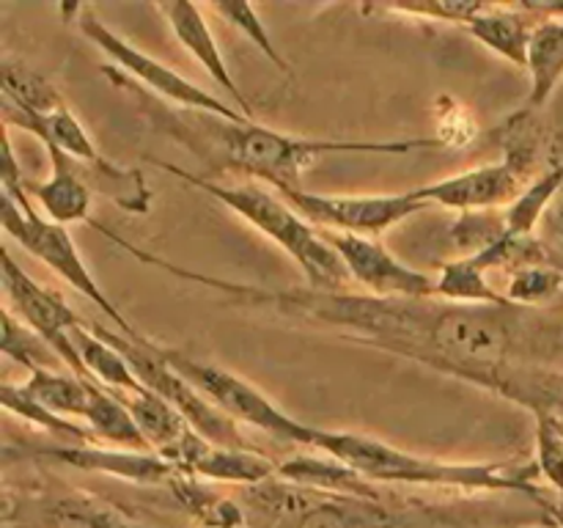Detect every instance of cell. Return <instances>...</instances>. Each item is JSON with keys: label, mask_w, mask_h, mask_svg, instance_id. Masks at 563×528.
Segmentation results:
<instances>
[{"label": "cell", "mask_w": 563, "mask_h": 528, "mask_svg": "<svg viewBox=\"0 0 563 528\" xmlns=\"http://www.w3.org/2000/svg\"><path fill=\"white\" fill-rule=\"evenodd\" d=\"M286 317L352 330L357 344L412 358L438 372L471 380L482 388L522 402L531 410H550L553 388L539 374L522 377L528 363L561 352L563 330L542 322L531 308L456 306L438 297L388 300L357 292L291 289L284 300Z\"/></svg>", "instance_id": "1"}, {"label": "cell", "mask_w": 563, "mask_h": 528, "mask_svg": "<svg viewBox=\"0 0 563 528\" xmlns=\"http://www.w3.org/2000/svg\"><path fill=\"white\" fill-rule=\"evenodd\" d=\"M311 449L344 462L366 482L410 484V487H449L467 493H528L542 504V493L533 484L537 465H506V462H456L438 457L412 454L379 438L341 429H313Z\"/></svg>", "instance_id": "2"}, {"label": "cell", "mask_w": 563, "mask_h": 528, "mask_svg": "<svg viewBox=\"0 0 563 528\" xmlns=\"http://www.w3.org/2000/svg\"><path fill=\"white\" fill-rule=\"evenodd\" d=\"M201 124L218 146L225 165L262 179L267 187H300L306 170H311L328 154H410L445 148L440 138H405V141H322L278 132L258 121H225L201 116Z\"/></svg>", "instance_id": "3"}, {"label": "cell", "mask_w": 563, "mask_h": 528, "mask_svg": "<svg viewBox=\"0 0 563 528\" xmlns=\"http://www.w3.org/2000/svg\"><path fill=\"white\" fill-rule=\"evenodd\" d=\"M159 170L176 176V179L187 182L196 190L207 193L209 198L220 201L223 207H229L231 212L240 215L247 226H253L256 231H262L264 237L275 242L278 248H284L291 258H295L297 267L302 270L306 280L311 284V289L317 292H346V286L352 284L350 273H346L344 262L339 258V253L330 248V242L324 240L322 231L313 229L300 212H297L291 204H286L273 187L262 185H223L218 179H207V176H198L192 170L181 168V165L163 163V160H152Z\"/></svg>", "instance_id": "4"}, {"label": "cell", "mask_w": 563, "mask_h": 528, "mask_svg": "<svg viewBox=\"0 0 563 528\" xmlns=\"http://www.w3.org/2000/svg\"><path fill=\"white\" fill-rule=\"evenodd\" d=\"M0 223H3L5 234H9L11 240H16V245H20L22 251L31 253V256L38 258L42 264H47L64 284H69L71 289L80 292L88 302H93L121 336L135 341L143 339L141 330L119 311V306L110 300L108 292H104L102 286H99V280L93 278L91 267H88L80 248L71 240L69 229L44 218V215L33 207V198L27 196L25 187H20V190H3V218H0Z\"/></svg>", "instance_id": "5"}, {"label": "cell", "mask_w": 563, "mask_h": 528, "mask_svg": "<svg viewBox=\"0 0 563 528\" xmlns=\"http://www.w3.org/2000/svg\"><path fill=\"white\" fill-rule=\"evenodd\" d=\"M88 328L104 339L108 344H113L121 355L126 358V363L135 372L137 383L143 385L152 394L163 396L168 405H174L176 410L185 416V421L196 429L201 438H207L214 446H229V449H251L245 443V435H242L240 424L234 418L225 416L214 402H209L196 385L187 377H181L174 366L163 358L157 341H152L148 336L143 339H126L119 330H110L108 324L88 322Z\"/></svg>", "instance_id": "6"}, {"label": "cell", "mask_w": 563, "mask_h": 528, "mask_svg": "<svg viewBox=\"0 0 563 528\" xmlns=\"http://www.w3.org/2000/svg\"><path fill=\"white\" fill-rule=\"evenodd\" d=\"M159 352L181 377L190 380L209 402H214L236 424H247V427L262 429L275 440H289V443H300L311 449L313 429L317 427L297 421L284 407L275 405L262 388L242 380L240 374L214 366V363L198 361V358H190L187 352L174 350V346L159 344Z\"/></svg>", "instance_id": "7"}, {"label": "cell", "mask_w": 563, "mask_h": 528, "mask_svg": "<svg viewBox=\"0 0 563 528\" xmlns=\"http://www.w3.org/2000/svg\"><path fill=\"white\" fill-rule=\"evenodd\" d=\"M75 16V25L80 28L82 36L93 44L97 50H102L115 66H119L124 75L135 77V82H141L152 97L165 99L170 105H179V108L192 110L198 116H214V119H225V121H251L234 108V105L223 102L220 97L209 94L207 88L196 86L192 80H187L185 75H179L176 69L165 66L163 61L152 58L143 50H137L135 44L126 42L124 36H119L115 31H110L93 9L88 6H75L69 9Z\"/></svg>", "instance_id": "8"}, {"label": "cell", "mask_w": 563, "mask_h": 528, "mask_svg": "<svg viewBox=\"0 0 563 528\" xmlns=\"http://www.w3.org/2000/svg\"><path fill=\"white\" fill-rule=\"evenodd\" d=\"M286 204L297 209L311 226L322 231H344L377 240L394 226L429 209L427 201L407 193H379V196H341V193H311L302 187H273Z\"/></svg>", "instance_id": "9"}, {"label": "cell", "mask_w": 563, "mask_h": 528, "mask_svg": "<svg viewBox=\"0 0 563 528\" xmlns=\"http://www.w3.org/2000/svg\"><path fill=\"white\" fill-rule=\"evenodd\" d=\"M3 289L9 297V306L49 350L58 355L60 363H66V372H75L77 377L91 380V374L86 372L80 361V352H77L75 341H71V330L82 322V317H77L69 306H66L64 297L58 292L47 289L38 280H33L20 264L11 258L9 251H3ZM93 383V380H91Z\"/></svg>", "instance_id": "10"}, {"label": "cell", "mask_w": 563, "mask_h": 528, "mask_svg": "<svg viewBox=\"0 0 563 528\" xmlns=\"http://www.w3.org/2000/svg\"><path fill=\"white\" fill-rule=\"evenodd\" d=\"M339 258L344 262L346 273L366 295L388 297V300H429L438 289V278L421 273L401 262L379 240L361 234H344V231H322Z\"/></svg>", "instance_id": "11"}, {"label": "cell", "mask_w": 563, "mask_h": 528, "mask_svg": "<svg viewBox=\"0 0 563 528\" xmlns=\"http://www.w3.org/2000/svg\"><path fill=\"white\" fill-rule=\"evenodd\" d=\"M5 520L25 528H148L121 506L80 490L20 495L16 506H5Z\"/></svg>", "instance_id": "12"}, {"label": "cell", "mask_w": 563, "mask_h": 528, "mask_svg": "<svg viewBox=\"0 0 563 528\" xmlns=\"http://www.w3.org/2000/svg\"><path fill=\"white\" fill-rule=\"evenodd\" d=\"M526 185L528 182L506 160H498V163L460 170V174L445 176V179L427 182L421 187H412V193L429 207L456 209V212L465 215L511 207L526 190Z\"/></svg>", "instance_id": "13"}, {"label": "cell", "mask_w": 563, "mask_h": 528, "mask_svg": "<svg viewBox=\"0 0 563 528\" xmlns=\"http://www.w3.org/2000/svg\"><path fill=\"white\" fill-rule=\"evenodd\" d=\"M20 457L53 460L77 471L102 473V476L124 479L132 484H163L168 487L179 468L157 451H126L99 443H44L33 449H20Z\"/></svg>", "instance_id": "14"}, {"label": "cell", "mask_w": 563, "mask_h": 528, "mask_svg": "<svg viewBox=\"0 0 563 528\" xmlns=\"http://www.w3.org/2000/svg\"><path fill=\"white\" fill-rule=\"evenodd\" d=\"M176 468L203 479V482H225V484H247L258 487L273 479H278V462L267 454H258L253 449H229V446H214L207 438L190 429L174 454L168 457Z\"/></svg>", "instance_id": "15"}, {"label": "cell", "mask_w": 563, "mask_h": 528, "mask_svg": "<svg viewBox=\"0 0 563 528\" xmlns=\"http://www.w3.org/2000/svg\"><path fill=\"white\" fill-rule=\"evenodd\" d=\"M548 16H563V3H484V9L467 22L465 31L478 44L493 50L495 55L526 69L533 28L548 20Z\"/></svg>", "instance_id": "16"}, {"label": "cell", "mask_w": 563, "mask_h": 528, "mask_svg": "<svg viewBox=\"0 0 563 528\" xmlns=\"http://www.w3.org/2000/svg\"><path fill=\"white\" fill-rule=\"evenodd\" d=\"M157 11L165 16L170 33L179 38L181 47H185L187 53L192 55V61H196L209 77H212L214 86L231 99V105H234L245 119L256 121V110H253V105L247 102L240 82L234 80V75H231L229 66H225V58L223 53H220L218 38H214L209 22L203 20L201 9L192 3H185V0H170V3H157Z\"/></svg>", "instance_id": "17"}, {"label": "cell", "mask_w": 563, "mask_h": 528, "mask_svg": "<svg viewBox=\"0 0 563 528\" xmlns=\"http://www.w3.org/2000/svg\"><path fill=\"white\" fill-rule=\"evenodd\" d=\"M42 146L44 152H47L53 170H49V179L42 182V185L25 182L27 196L42 207L44 218H49L53 223L69 226L82 223V220L88 223V220H91L93 190L80 176L77 160H71L69 154H64L60 148L47 146V143H42Z\"/></svg>", "instance_id": "18"}, {"label": "cell", "mask_w": 563, "mask_h": 528, "mask_svg": "<svg viewBox=\"0 0 563 528\" xmlns=\"http://www.w3.org/2000/svg\"><path fill=\"white\" fill-rule=\"evenodd\" d=\"M278 479L291 484V487H306L313 493L339 495V498H357V501H374L377 490L372 482L346 468L344 462L333 460V457H291V460L278 462Z\"/></svg>", "instance_id": "19"}, {"label": "cell", "mask_w": 563, "mask_h": 528, "mask_svg": "<svg viewBox=\"0 0 563 528\" xmlns=\"http://www.w3.org/2000/svg\"><path fill=\"white\" fill-rule=\"evenodd\" d=\"M526 72L531 77L526 108L539 113L563 77V16H548L533 28Z\"/></svg>", "instance_id": "20"}, {"label": "cell", "mask_w": 563, "mask_h": 528, "mask_svg": "<svg viewBox=\"0 0 563 528\" xmlns=\"http://www.w3.org/2000/svg\"><path fill=\"white\" fill-rule=\"evenodd\" d=\"M121 399L130 407L132 418H135L137 429L146 438L148 449L157 451L159 457L168 460L174 454L176 446L185 440V435L190 432V424L185 421L179 410L174 405L163 399V396L152 394V391H137V394H119Z\"/></svg>", "instance_id": "21"}, {"label": "cell", "mask_w": 563, "mask_h": 528, "mask_svg": "<svg viewBox=\"0 0 563 528\" xmlns=\"http://www.w3.org/2000/svg\"><path fill=\"white\" fill-rule=\"evenodd\" d=\"M86 427L97 438L99 446H110V449H126V451H152L146 438L137 429L135 418H132L130 407L121 399L115 391L93 385L91 405L86 413Z\"/></svg>", "instance_id": "22"}, {"label": "cell", "mask_w": 563, "mask_h": 528, "mask_svg": "<svg viewBox=\"0 0 563 528\" xmlns=\"http://www.w3.org/2000/svg\"><path fill=\"white\" fill-rule=\"evenodd\" d=\"M71 341H75L82 366L91 374L93 383L108 391H115V394H137V391H143L126 358L113 344L99 339L93 330H88L86 319L71 330Z\"/></svg>", "instance_id": "23"}, {"label": "cell", "mask_w": 563, "mask_h": 528, "mask_svg": "<svg viewBox=\"0 0 563 528\" xmlns=\"http://www.w3.org/2000/svg\"><path fill=\"white\" fill-rule=\"evenodd\" d=\"M168 490L174 493L176 504L203 528H245V515L234 501L214 493L203 479L187 471H176Z\"/></svg>", "instance_id": "24"}, {"label": "cell", "mask_w": 563, "mask_h": 528, "mask_svg": "<svg viewBox=\"0 0 563 528\" xmlns=\"http://www.w3.org/2000/svg\"><path fill=\"white\" fill-rule=\"evenodd\" d=\"M91 380L77 377L75 372H58V369H38V372L27 374V380L22 383V388L33 396L36 402H42L47 410L58 413L64 418H80L86 421L88 405H91Z\"/></svg>", "instance_id": "25"}, {"label": "cell", "mask_w": 563, "mask_h": 528, "mask_svg": "<svg viewBox=\"0 0 563 528\" xmlns=\"http://www.w3.org/2000/svg\"><path fill=\"white\" fill-rule=\"evenodd\" d=\"M434 297L443 302H456V306H506L509 302L504 292L489 284L487 273L471 256H460L440 267Z\"/></svg>", "instance_id": "26"}, {"label": "cell", "mask_w": 563, "mask_h": 528, "mask_svg": "<svg viewBox=\"0 0 563 528\" xmlns=\"http://www.w3.org/2000/svg\"><path fill=\"white\" fill-rule=\"evenodd\" d=\"M0 402L9 413L20 416L22 421L33 424L36 429L47 432L49 438L58 440V443H97V438L91 435V429L82 427V424L71 421V418L58 416V413L47 410L42 402L33 399L25 388L14 383L0 385Z\"/></svg>", "instance_id": "27"}, {"label": "cell", "mask_w": 563, "mask_h": 528, "mask_svg": "<svg viewBox=\"0 0 563 528\" xmlns=\"http://www.w3.org/2000/svg\"><path fill=\"white\" fill-rule=\"evenodd\" d=\"M383 517L374 501L319 495L308 509L291 522V528H366Z\"/></svg>", "instance_id": "28"}, {"label": "cell", "mask_w": 563, "mask_h": 528, "mask_svg": "<svg viewBox=\"0 0 563 528\" xmlns=\"http://www.w3.org/2000/svg\"><path fill=\"white\" fill-rule=\"evenodd\" d=\"M563 292V262L528 264L506 275L504 297L515 306L537 308Z\"/></svg>", "instance_id": "29"}, {"label": "cell", "mask_w": 563, "mask_h": 528, "mask_svg": "<svg viewBox=\"0 0 563 528\" xmlns=\"http://www.w3.org/2000/svg\"><path fill=\"white\" fill-rule=\"evenodd\" d=\"M212 9H214V14L223 16L231 28H236V31H240L242 36H245L247 42H251L253 47H256L258 53H262L264 58H267L269 64L280 72V75L291 77V64L284 58V53H280L278 44L273 42L269 31L264 28L262 16H258V11L253 9L251 3H242V0H229V3H212Z\"/></svg>", "instance_id": "30"}, {"label": "cell", "mask_w": 563, "mask_h": 528, "mask_svg": "<svg viewBox=\"0 0 563 528\" xmlns=\"http://www.w3.org/2000/svg\"><path fill=\"white\" fill-rule=\"evenodd\" d=\"M0 350H3L9 361L27 369V374L38 372V369H53V363L58 361V355L11 308L3 311V341H0Z\"/></svg>", "instance_id": "31"}, {"label": "cell", "mask_w": 563, "mask_h": 528, "mask_svg": "<svg viewBox=\"0 0 563 528\" xmlns=\"http://www.w3.org/2000/svg\"><path fill=\"white\" fill-rule=\"evenodd\" d=\"M537 416V468L555 490V498L563 501V438L553 421V410H533Z\"/></svg>", "instance_id": "32"}, {"label": "cell", "mask_w": 563, "mask_h": 528, "mask_svg": "<svg viewBox=\"0 0 563 528\" xmlns=\"http://www.w3.org/2000/svg\"><path fill=\"white\" fill-rule=\"evenodd\" d=\"M504 212H465L460 215V220L451 223V242H454L460 251H465L462 256H473V253L493 245V242L504 234Z\"/></svg>", "instance_id": "33"}, {"label": "cell", "mask_w": 563, "mask_h": 528, "mask_svg": "<svg viewBox=\"0 0 563 528\" xmlns=\"http://www.w3.org/2000/svg\"><path fill=\"white\" fill-rule=\"evenodd\" d=\"M484 3H471V0H432V3H396V6H377L374 11H388V14H407L418 20L432 22H451V25L465 28Z\"/></svg>", "instance_id": "34"}, {"label": "cell", "mask_w": 563, "mask_h": 528, "mask_svg": "<svg viewBox=\"0 0 563 528\" xmlns=\"http://www.w3.org/2000/svg\"><path fill=\"white\" fill-rule=\"evenodd\" d=\"M542 240L544 242H555V245L563 248V187L559 190V196L553 198V204H550V209L544 212V220H542Z\"/></svg>", "instance_id": "35"}, {"label": "cell", "mask_w": 563, "mask_h": 528, "mask_svg": "<svg viewBox=\"0 0 563 528\" xmlns=\"http://www.w3.org/2000/svg\"><path fill=\"white\" fill-rule=\"evenodd\" d=\"M542 506L548 509L550 520L555 522V528H563V501L561 498H550V501L542 498Z\"/></svg>", "instance_id": "36"}, {"label": "cell", "mask_w": 563, "mask_h": 528, "mask_svg": "<svg viewBox=\"0 0 563 528\" xmlns=\"http://www.w3.org/2000/svg\"><path fill=\"white\" fill-rule=\"evenodd\" d=\"M553 421H555V427H559V432H561V438H563V418H559V416H555V413H553Z\"/></svg>", "instance_id": "37"}, {"label": "cell", "mask_w": 563, "mask_h": 528, "mask_svg": "<svg viewBox=\"0 0 563 528\" xmlns=\"http://www.w3.org/2000/svg\"><path fill=\"white\" fill-rule=\"evenodd\" d=\"M14 528H25V526H14Z\"/></svg>", "instance_id": "38"}]
</instances>
